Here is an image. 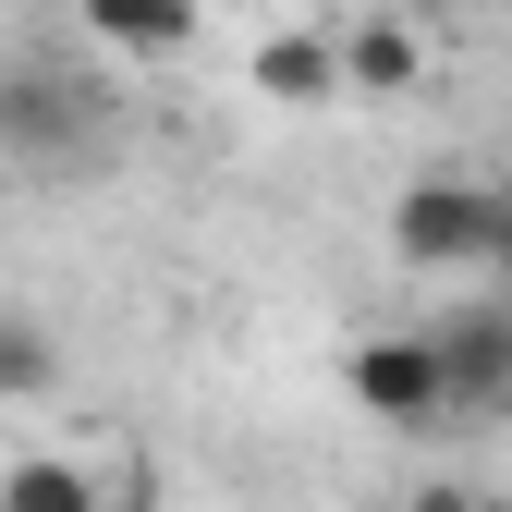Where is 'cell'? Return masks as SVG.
I'll list each match as a JSON object with an SVG mask.
<instances>
[{
  "mask_svg": "<svg viewBox=\"0 0 512 512\" xmlns=\"http://www.w3.org/2000/svg\"><path fill=\"white\" fill-rule=\"evenodd\" d=\"M415 512H512V500H500V488H464V476H427Z\"/></svg>",
  "mask_w": 512,
  "mask_h": 512,
  "instance_id": "obj_9",
  "label": "cell"
},
{
  "mask_svg": "<svg viewBox=\"0 0 512 512\" xmlns=\"http://www.w3.org/2000/svg\"><path fill=\"white\" fill-rule=\"evenodd\" d=\"M49 378H61V342L37 330V317H13V305H0V403H37Z\"/></svg>",
  "mask_w": 512,
  "mask_h": 512,
  "instance_id": "obj_8",
  "label": "cell"
},
{
  "mask_svg": "<svg viewBox=\"0 0 512 512\" xmlns=\"http://www.w3.org/2000/svg\"><path fill=\"white\" fill-rule=\"evenodd\" d=\"M0 512H98V476L74 452H13L0 464Z\"/></svg>",
  "mask_w": 512,
  "mask_h": 512,
  "instance_id": "obj_7",
  "label": "cell"
},
{
  "mask_svg": "<svg viewBox=\"0 0 512 512\" xmlns=\"http://www.w3.org/2000/svg\"><path fill=\"white\" fill-rule=\"evenodd\" d=\"M500 232L512 208L488 196V183H403V208H391V256L403 269H500Z\"/></svg>",
  "mask_w": 512,
  "mask_h": 512,
  "instance_id": "obj_1",
  "label": "cell"
},
{
  "mask_svg": "<svg viewBox=\"0 0 512 512\" xmlns=\"http://www.w3.org/2000/svg\"><path fill=\"white\" fill-rule=\"evenodd\" d=\"M342 86H366V98H415V86H427V37L391 25V13L354 25V37H342Z\"/></svg>",
  "mask_w": 512,
  "mask_h": 512,
  "instance_id": "obj_6",
  "label": "cell"
},
{
  "mask_svg": "<svg viewBox=\"0 0 512 512\" xmlns=\"http://www.w3.org/2000/svg\"><path fill=\"white\" fill-rule=\"evenodd\" d=\"M342 378H354V403L378 427H439V415H452V378H439V342L427 330H366L342 354Z\"/></svg>",
  "mask_w": 512,
  "mask_h": 512,
  "instance_id": "obj_2",
  "label": "cell"
},
{
  "mask_svg": "<svg viewBox=\"0 0 512 512\" xmlns=\"http://www.w3.org/2000/svg\"><path fill=\"white\" fill-rule=\"evenodd\" d=\"M500 281H512V232H500Z\"/></svg>",
  "mask_w": 512,
  "mask_h": 512,
  "instance_id": "obj_10",
  "label": "cell"
},
{
  "mask_svg": "<svg viewBox=\"0 0 512 512\" xmlns=\"http://www.w3.org/2000/svg\"><path fill=\"white\" fill-rule=\"evenodd\" d=\"M74 25L98 49H122V61H159V49L196 37V0H74Z\"/></svg>",
  "mask_w": 512,
  "mask_h": 512,
  "instance_id": "obj_5",
  "label": "cell"
},
{
  "mask_svg": "<svg viewBox=\"0 0 512 512\" xmlns=\"http://www.w3.org/2000/svg\"><path fill=\"white\" fill-rule=\"evenodd\" d=\"M427 342H439V378H452V415H500L512 403V293L500 305H452Z\"/></svg>",
  "mask_w": 512,
  "mask_h": 512,
  "instance_id": "obj_3",
  "label": "cell"
},
{
  "mask_svg": "<svg viewBox=\"0 0 512 512\" xmlns=\"http://www.w3.org/2000/svg\"><path fill=\"white\" fill-rule=\"evenodd\" d=\"M256 86H269L281 110L342 98V37H317V25H269V37H256Z\"/></svg>",
  "mask_w": 512,
  "mask_h": 512,
  "instance_id": "obj_4",
  "label": "cell"
}]
</instances>
